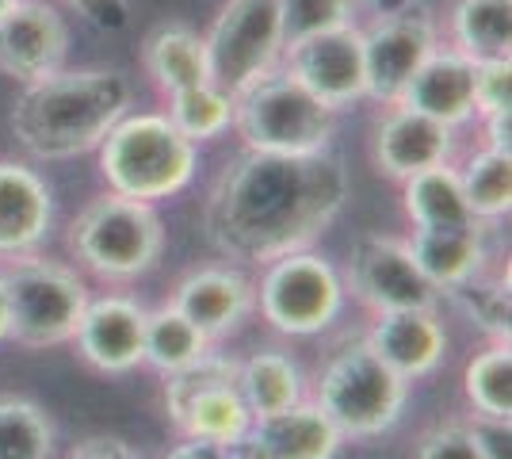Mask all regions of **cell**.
Returning <instances> with one entry per match:
<instances>
[{
  "instance_id": "obj_1",
  "label": "cell",
  "mask_w": 512,
  "mask_h": 459,
  "mask_svg": "<svg viewBox=\"0 0 512 459\" xmlns=\"http://www.w3.org/2000/svg\"><path fill=\"white\" fill-rule=\"evenodd\" d=\"M348 199V169L333 153H256L245 150L214 180L203 230L230 261L268 264L310 249Z\"/></svg>"
},
{
  "instance_id": "obj_2",
  "label": "cell",
  "mask_w": 512,
  "mask_h": 459,
  "mask_svg": "<svg viewBox=\"0 0 512 459\" xmlns=\"http://www.w3.org/2000/svg\"><path fill=\"white\" fill-rule=\"evenodd\" d=\"M134 88L115 69H58L23 85L12 108V134L39 161H69L92 153L123 119Z\"/></svg>"
},
{
  "instance_id": "obj_3",
  "label": "cell",
  "mask_w": 512,
  "mask_h": 459,
  "mask_svg": "<svg viewBox=\"0 0 512 459\" xmlns=\"http://www.w3.org/2000/svg\"><path fill=\"white\" fill-rule=\"evenodd\" d=\"M100 150V176L107 180V192L142 203L180 196L195 176L199 146L188 142L172 127L169 115L142 111L123 115L104 134Z\"/></svg>"
},
{
  "instance_id": "obj_4",
  "label": "cell",
  "mask_w": 512,
  "mask_h": 459,
  "mask_svg": "<svg viewBox=\"0 0 512 459\" xmlns=\"http://www.w3.org/2000/svg\"><path fill=\"white\" fill-rule=\"evenodd\" d=\"M69 249L100 280H138L165 253V222L153 203L104 192L73 219Z\"/></svg>"
},
{
  "instance_id": "obj_5",
  "label": "cell",
  "mask_w": 512,
  "mask_h": 459,
  "mask_svg": "<svg viewBox=\"0 0 512 459\" xmlns=\"http://www.w3.org/2000/svg\"><path fill=\"white\" fill-rule=\"evenodd\" d=\"M314 402L333 417L344 440H375L402 421L409 383L390 372L367 341H348L325 360Z\"/></svg>"
},
{
  "instance_id": "obj_6",
  "label": "cell",
  "mask_w": 512,
  "mask_h": 459,
  "mask_svg": "<svg viewBox=\"0 0 512 459\" xmlns=\"http://www.w3.org/2000/svg\"><path fill=\"white\" fill-rule=\"evenodd\" d=\"M337 111L325 108L310 88H302L287 69L268 73L264 81L234 96V131L245 150L256 153H325L333 142Z\"/></svg>"
},
{
  "instance_id": "obj_7",
  "label": "cell",
  "mask_w": 512,
  "mask_h": 459,
  "mask_svg": "<svg viewBox=\"0 0 512 459\" xmlns=\"http://www.w3.org/2000/svg\"><path fill=\"white\" fill-rule=\"evenodd\" d=\"M8 291V337L23 349H54L73 341L88 306L85 280L58 261L20 257L16 268L0 272Z\"/></svg>"
},
{
  "instance_id": "obj_8",
  "label": "cell",
  "mask_w": 512,
  "mask_h": 459,
  "mask_svg": "<svg viewBox=\"0 0 512 459\" xmlns=\"http://www.w3.org/2000/svg\"><path fill=\"white\" fill-rule=\"evenodd\" d=\"M344 280L321 253L295 249L264 264L256 287V306L268 329L283 337H318L341 318Z\"/></svg>"
},
{
  "instance_id": "obj_9",
  "label": "cell",
  "mask_w": 512,
  "mask_h": 459,
  "mask_svg": "<svg viewBox=\"0 0 512 459\" xmlns=\"http://www.w3.org/2000/svg\"><path fill=\"white\" fill-rule=\"evenodd\" d=\"M165 414L180 437L234 444L253 429V414L237 391V360L226 352H207L184 372L165 375Z\"/></svg>"
},
{
  "instance_id": "obj_10",
  "label": "cell",
  "mask_w": 512,
  "mask_h": 459,
  "mask_svg": "<svg viewBox=\"0 0 512 459\" xmlns=\"http://www.w3.org/2000/svg\"><path fill=\"white\" fill-rule=\"evenodd\" d=\"M207 43V66L211 81L241 96L245 88L264 81L279 69L283 58V31H279V0H230L211 31Z\"/></svg>"
},
{
  "instance_id": "obj_11",
  "label": "cell",
  "mask_w": 512,
  "mask_h": 459,
  "mask_svg": "<svg viewBox=\"0 0 512 459\" xmlns=\"http://www.w3.org/2000/svg\"><path fill=\"white\" fill-rule=\"evenodd\" d=\"M440 46L436 23L425 12L398 8L383 12L363 31V73H367V100L375 104H398L413 73L425 66V58Z\"/></svg>"
},
{
  "instance_id": "obj_12",
  "label": "cell",
  "mask_w": 512,
  "mask_h": 459,
  "mask_svg": "<svg viewBox=\"0 0 512 459\" xmlns=\"http://www.w3.org/2000/svg\"><path fill=\"white\" fill-rule=\"evenodd\" d=\"M344 291H352L375 314H386V310H425V306H436L444 299L425 280V272L417 268L413 253H409V241L383 238V234H371V238L356 241L352 261H348Z\"/></svg>"
},
{
  "instance_id": "obj_13",
  "label": "cell",
  "mask_w": 512,
  "mask_h": 459,
  "mask_svg": "<svg viewBox=\"0 0 512 459\" xmlns=\"http://www.w3.org/2000/svg\"><path fill=\"white\" fill-rule=\"evenodd\" d=\"M287 73L310 88L325 108L341 111L367 100V73H363V31L352 27H337L314 35L306 43L291 46L287 54Z\"/></svg>"
},
{
  "instance_id": "obj_14",
  "label": "cell",
  "mask_w": 512,
  "mask_h": 459,
  "mask_svg": "<svg viewBox=\"0 0 512 459\" xmlns=\"http://www.w3.org/2000/svg\"><path fill=\"white\" fill-rule=\"evenodd\" d=\"M69 27L43 0H20L0 16V73L16 85H35L65 69Z\"/></svg>"
},
{
  "instance_id": "obj_15",
  "label": "cell",
  "mask_w": 512,
  "mask_h": 459,
  "mask_svg": "<svg viewBox=\"0 0 512 459\" xmlns=\"http://www.w3.org/2000/svg\"><path fill=\"white\" fill-rule=\"evenodd\" d=\"M77 352L104 375H127L146 364V306L127 295L88 299L77 322Z\"/></svg>"
},
{
  "instance_id": "obj_16",
  "label": "cell",
  "mask_w": 512,
  "mask_h": 459,
  "mask_svg": "<svg viewBox=\"0 0 512 459\" xmlns=\"http://www.w3.org/2000/svg\"><path fill=\"white\" fill-rule=\"evenodd\" d=\"M172 306L192 322L207 341H222L241 329V322L253 314L256 306V287L253 280L230 268V264H207L188 272L176 291H172Z\"/></svg>"
},
{
  "instance_id": "obj_17",
  "label": "cell",
  "mask_w": 512,
  "mask_h": 459,
  "mask_svg": "<svg viewBox=\"0 0 512 459\" xmlns=\"http://www.w3.org/2000/svg\"><path fill=\"white\" fill-rule=\"evenodd\" d=\"M455 153V127H444L406 104H390L375 127L371 157L375 169L390 180H406L432 165H448Z\"/></svg>"
},
{
  "instance_id": "obj_18",
  "label": "cell",
  "mask_w": 512,
  "mask_h": 459,
  "mask_svg": "<svg viewBox=\"0 0 512 459\" xmlns=\"http://www.w3.org/2000/svg\"><path fill=\"white\" fill-rule=\"evenodd\" d=\"M363 341L371 345V352L390 372H398L406 383L432 375L448 356V329L440 322L436 306L375 314V326L367 329Z\"/></svg>"
},
{
  "instance_id": "obj_19",
  "label": "cell",
  "mask_w": 512,
  "mask_h": 459,
  "mask_svg": "<svg viewBox=\"0 0 512 459\" xmlns=\"http://www.w3.org/2000/svg\"><path fill=\"white\" fill-rule=\"evenodd\" d=\"M54 192L35 169L0 161V257H27L50 234Z\"/></svg>"
},
{
  "instance_id": "obj_20",
  "label": "cell",
  "mask_w": 512,
  "mask_h": 459,
  "mask_svg": "<svg viewBox=\"0 0 512 459\" xmlns=\"http://www.w3.org/2000/svg\"><path fill=\"white\" fill-rule=\"evenodd\" d=\"M409 253L425 280L440 295H451L490 268V230L486 222H467L451 230H413Z\"/></svg>"
},
{
  "instance_id": "obj_21",
  "label": "cell",
  "mask_w": 512,
  "mask_h": 459,
  "mask_svg": "<svg viewBox=\"0 0 512 459\" xmlns=\"http://www.w3.org/2000/svg\"><path fill=\"white\" fill-rule=\"evenodd\" d=\"M398 104L421 111L444 127H463L474 119V62L455 46H436L425 66L413 73Z\"/></svg>"
},
{
  "instance_id": "obj_22",
  "label": "cell",
  "mask_w": 512,
  "mask_h": 459,
  "mask_svg": "<svg viewBox=\"0 0 512 459\" xmlns=\"http://www.w3.org/2000/svg\"><path fill=\"white\" fill-rule=\"evenodd\" d=\"M253 437L268 448L272 459H337V452L344 448V433L310 398L279 414L256 417Z\"/></svg>"
},
{
  "instance_id": "obj_23",
  "label": "cell",
  "mask_w": 512,
  "mask_h": 459,
  "mask_svg": "<svg viewBox=\"0 0 512 459\" xmlns=\"http://www.w3.org/2000/svg\"><path fill=\"white\" fill-rule=\"evenodd\" d=\"M146 73L153 77V85L161 92H184L203 81H211V66H207V43L203 35L188 27V23H165L157 27L146 50H142Z\"/></svg>"
},
{
  "instance_id": "obj_24",
  "label": "cell",
  "mask_w": 512,
  "mask_h": 459,
  "mask_svg": "<svg viewBox=\"0 0 512 459\" xmlns=\"http://www.w3.org/2000/svg\"><path fill=\"white\" fill-rule=\"evenodd\" d=\"M237 391L245 398L249 414L268 417L306 398V379L291 352L260 349L249 360H237Z\"/></svg>"
},
{
  "instance_id": "obj_25",
  "label": "cell",
  "mask_w": 512,
  "mask_h": 459,
  "mask_svg": "<svg viewBox=\"0 0 512 459\" xmlns=\"http://www.w3.org/2000/svg\"><path fill=\"white\" fill-rule=\"evenodd\" d=\"M402 207L413 230H451V226H467L478 222L470 215L459 169L448 165H432L425 173H413L402 180Z\"/></svg>"
},
{
  "instance_id": "obj_26",
  "label": "cell",
  "mask_w": 512,
  "mask_h": 459,
  "mask_svg": "<svg viewBox=\"0 0 512 459\" xmlns=\"http://www.w3.org/2000/svg\"><path fill=\"white\" fill-rule=\"evenodd\" d=\"M451 46L470 62L509 58L512 0H459L451 12Z\"/></svg>"
},
{
  "instance_id": "obj_27",
  "label": "cell",
  "mask_w": 512,
  "mask_h": 459,
  "mask_svg": "<svg viewBox=\"0 0 512 459\" xmlns=\"http://www.w3.org/2000/svg\"><path fill=\"white\" fill-rule=\"evenodd\" d=\"M211 349V341L172 303L146 310V364L153 372H184V368H192L195 360H203Z\"/></svg>"
},
{
  "instance_id": "obj_28",
  "label": "cell",
  "mask_w": 512,
  "mask_h": 459,
  "mask_svg": "<svg viewBox=\"0 0 512 459\" xmlns=\"http://www.w3.org/2000/svg\"><path fill=\"white\" fill-rule=\"evenodd\" d=\"M463 394L474 417L512 421V349L509 337H497L463 372Z\"/></svg>"
},
{
  "instance_id": "obj_29",
  "label": "cell",
  "mask_w": 512,
  "mask_h": 459,
  "mask_svg": "<svg viewBox=\"0 0 512 459\" xmlns=\"http://www.w3.org/2000/svg\"><path fill=\"white\" fill-rule=\"evenodd\" d=\"M165 115L188 142L199 146V142H211L234 127V96L214 81H203V85L184 88V92H172Z\"/></svg>"
},
{
  "instance_id": "obj_30",
  "label": "cell",
  "mask_w": 512,
  "mask_h": 459,
  "mask_svg": "<svg viewBox=\"0 0 512 459\" xmlns=\"http://www.w3.org/2000/svg\"><path fill=\"white\" fill-rule=\"evenodd\" d=\"M463 199L478 222H497L512 211V157L482 150L459 169Z\"/></svg>"
},
{
  "instance_id": "obj_31",
  "label": "cell",
  "mask_w": 512,
  "mask_h": 459,
  "mask_svg": "<svg viewBox=\"0 0 512 459\" xmlns=\"http://www.w3.org/2000/svg\"><path fill=\"white\" fill-rule=\"evenodd\" d=\"M0 459H54V421L31 398H0Z\"/></svg>"
},
{
  "instance_id": "obj_32",
  "label": "cell",
  "mask_w": 512,
  "mask_h": 459,
  "mask_svg": "<svg viewBox=\"0 0 512 459\" xmlns=\"http://www.w3.org/2000/svg\"><path fill=\"white\" fill-rule=\"evenodd\" d=\"M360 0H279V31H283V54L291 46L306 43L314 35L352 27Z\"/></svg>"
},
{
  "instance_id": "obj_33",
  "label": "cell",
  "mask_w": 512,
  "mask_h": 459,
  "mask_svg": "<svg viewBox=\"0 0 512 459\" xmlns=\"http://www.w3.org/2000/svg\"><path fill=\"white\" fill-rule=\"evenodd\" d=\"M451 295L467 306L470 318L482 329H490L493 337H509V280L486 291V276H478V280H470L467 287H459Z\"/></svg>"
},
{
  "instance_id": "obj_34",
  "label": "cell",
  "mask_w": 512,
  "mask_h": 459,
  "mask_svg": "<svg viewBox=\"0 0 512 459\" xmlns=\"http://www.w3.org/2000/svg\"><path fill=\"white\" fill-rule=\"evenodd\" d=\"M413 459H482L470 421H440L417 440Z\"/></svg>"
},
{
  "instance_id": "obj_35",
  "label": "cell",
  "mask_w": 512,
  "mask_h": 459,
  "mask_svg": "<svg viewBox=\"0 0 512 459\" xmlns=\"http://www.w3.org/2000/svg\"><path fill=\"white\" fill-rule=\"evenodd\" d=\"M512 111V58L474 62V115Z\"/></svg>"
},
{
  "instance_id": "obj_36",
  "label": "cell",
  "mask_w": 512,
  "mask_h": 459,
  "mask_svg": "<svg viewBox=\"0 0 512 459\" xmlns=\"http://www.w3.org/2000/svg\"><path fill=\"white\" fill-rule=\"evenodd\" d=\"M62 4L100 31H123L130 20V0H62Z\"/></svg>"
},
{
  "instance_id": "obj_37",
  "label": "cell",
  "mask_w": 512,
  "mask_h": 459,
  "mask_svg": "<svg viewBox=\"0 0 512 459\" xmlns=\"http://www.w3.org/2000/svg\"><path fill=\"white\" fill-rule=\"evenodd\" d=\"M474 440L482 448V459H512V429L509 421H490V417H474L470 421Z\"/></svg>"
},
{
  "instance_id": "obj_38",
  "label": "cell",
  "mask_w": 512,
  "mask_h": 459,
  "mask_svg": "<svg viewBox=\"0 0 512 459\" xmlns=\"http://www.w3.org/2000/svg\"><path fill=\"white\" fill-rule=\"evenodd\" d=\"M73 459H142L134 448H130L127 440H115V437H92L85 440L77 452H73Z\"/></svg>"
},
{
  "instance_id": "obj_39",
  "label": "cell",
  "mask_w": 512,
  "mask_h": 459,
  "mask_svg": "<svg viewBox=\"0 0 512 459\" xmlns=\"http://www.w3.org/2000/svg\"><path fill=\"white\" fill-rule=\"evenodd\" d=\"M165 459H230V444H218V440H199L184 437L180 444H172Z\"/></svg>"
},
{
  "instance_id": "obj_40",
  "label": "cell",
  "mask_w": 512,
  "mask_h": 459,
  "mask_svg": "<svg viewBox=\"0 0 512 459\" xmlns=\"http://www.w3.org/2000/svg\"><path fill=\"white\" fill-rule=\"evenodd\" d=\"M482 123H486V150L512 157V111L482 115Z\"/></svg>"
},
{
  "instance_id": "obj_41",
  "label": "cell",
  "mask_w": 512,
  "mask_h": 459,
  "mask_svg": "<svg viewBox=\"0 0 512 459\" xmlns=\"http://www.w3.org/2000/svg\"><path fill=\"white\" fill-rule=\"evenodd\" d=\"M230 459H272V456H268V448H264V444L253 437V429H249L245 437H237L234 444H230Z\"/></svg>"
},
{
  "instance_id": "obj_42",
  "label": "cell",
  "mask_w": 512,
  "mask_h": 459,
  "mask_svg": "<svg viewBox=\"0 0 512 459\" xmlns=\"http://www.w3.org/2000/svg\"><path fill=\"white\" fill-rule=\"evenodd\" d=\"M0 341H8V291H4V276H0Z\"/></svg>"
},
{
  "instance_id": "obj_43",
  "label": "cell",
  "mask_w": 512,
  "mask_h": 459,
  "mask_svg": "<svg viewBox=\"0 0 512 459\" xmlns=\"http://www.w3.org/2000/svg\"><path fill=\"white\" fill-rule=\"evenodd\" d=\"M363 4H371V8H379V12H398V8H406V0H363Z\"/></svg>"
},
{
  "instance_id": "obj_44",
  "label": "cell",
  "mask_w": 512,
  "mask_h": 459,
  "mask_svg": "<svg viewBox=\"0 0 512 459\" xmlns=\"http://www.w3.org/2000/svg\"><path fill=\"white\" fill-rule=\"evenodd\" d=\"M12 4H20V0H0V16H4V12L12 8Z\"/></svg>"
}]
</instances>
